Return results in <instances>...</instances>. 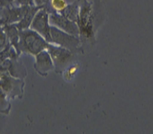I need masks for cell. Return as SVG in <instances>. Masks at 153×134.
Listing matches in <instances>:
<instances>
[{"instance_id":"1","label":"cell","mask_w":153,"mask_h":134,"mask_svg":"<svg viewBox=\"0 0 153 134\" xmlns=\"http://www.w3.org/2000/svg\"><path fill=\"white\" fill-rule=\"evenodd\" d=\"M48 45L49 42L40 34L31 28H28L20 31L19 42L16 51L18 54L26 53L35 56L43 50H48Z\"/></svg>"},{"instance_id":"2","label":"cell","mask_w":153,"mask_h":134,"mask_svg":"<svg viewBox=\"0 0 153 134\" xmlns=\"http://www.w3.org/2000/svg\"><path fill=\"white\" fill-rule=\"evenodd\" d=\"M94 14L91 4L87 0H79V12L76 25L79 35L85 39L91 40L94 37Z\"/></svg>"},{"instance_id":"3","label":"cell","mask_w":153,"mask_h":134,"mask_svg":"<svg viewBox=\"0 0 153 134\" xmlns=\"http://www.w3.org/2000/svg\"><path fill=\"white\" fill-rule=\"evenodd\" d=\"M51 44H55L75 53L79 49L80 39L76 36L71 35L59 28L51 25L50 29V42Z\"/></svg>"},{"instance_id":"4","label":"cell","mask_w":153,"mask_h":134,"mask_svg":"<svg viewBox=\"0 0 153 134\" xmlns=\"http://www.w3.org/2000/svg\"><path fill=\"white\" fill-rule=\"evenodd\" d=\"M48 51L53 59V65L57 71H62L75 58L73 52L59 46H54L51 43H49Z\"/></svg>"},{"instance_id":"5","label":"cell","mask_w":153,"mask_h":134,"mask_svg":"<svg viewBox=\"0 0 153 134\" xmlns=\"http://www.w3.org/2000/svg\"><path fill=\"white\" fill-rule=\"evenodd\" d=\"M30 28L40 34L48 42H50L51 24L49 21V12L46 9H40L37 11L30 25Z\"/></svg>"},{"instance_id":"6","label":"cell","mask_w":153,"mask_h":134,"mask_svg":"<svg viewBox=\"0 0 153 134\" xmlns=\"http://www.w3.org/2000/svg\"><path fill=\"white\" fill-rule=\"evenodd\" d=\"M28 8V6L11 5L2 9L0 11V27L18 22L25 15Z\"/></svg>"},{"instance_id":"7","label":"cell","mask_w":153,"mask_h":134,"mask_svg":"<svg viewBox=\"0 0 153 134\" xmlns=\"http://www.w3.org/2000/svg\"><path fill=\"white\" fill-rule=\"evenodd\" d=\"M0 84L7 96L13 98L15 96L21 97L22 96L23 82L8 75V73H3L0 75Z\"/></svg>"},{"instance_id":"8","label":"cell","mask_w":153,"mask_h":134,"mask_svg":"<svg viewBox=\"0 0 153 134\" xmlns=\"http://www.w3.org/2000/svg\"><path fill=\"white\" fill-rule=\"evenodd\" d=\"M49 21L52 26H54L66 33L76 36L79 35V29L76 22L71 21L60 13H57V12L50 13Z\"/></svg>"},{"instance_id":"9","label":"cell","mask_w":153,"mask_h":134,"mask_svg":"<svg viewBox=\"0 0 153 134\" xmlns=\"http://www.w3.org/2000/svg\"><path fill=\"white\" fill-rule=\"evenodd\" d=\"M53 67L54 65L53 59L48 50H43L37 55H35V68L39 74L46 76Z\"/></svg>"},{"instance_id":"10","label":"cell","mask_w":153,"mask_h":134,"mask_svg":"<svg viewBox=\"0 0 153 134\" xmlns=\"http://www.w3.org/2000/svg\"><path fill=\"white\" fill-rule=\"evenodd\" d=\"M42 9L41 7H38V6H28V10L26 11L25 15L23 16V17L22 18L20 21L16 24V28H18L20 31L21 30H24V29H28V28H30V25L32 23V21L35 17V14L37 13V11Z\"/></svg>"},{"instance_id":"11","label":"cell","mask_w":153,"mask_h":134,"mask_svg":"<svg viewBox=\"0 0 153 134\" xmlns=\"http://www.w3.org/2000/svg\"><path fill=\"white\" fill-rule=\"evenodd\" d=\"M3 28L7 36L9 42L10 43V45L14 47L15 49H16L18 42H19L20 30L16 28L15 23L4 25V26H3Z\"/></svg>"},{"instance_id":"12","label":"cell","mask_w":153,"mask_h":134,"mask_svg":"<svg viewBox=\"0 0 153 134\" xmlns=\"http://www.w3.org/2000/svg\"><path fill=\"white\" fill-rule=\"evenodd\" d=\"M78 12H79V0L75 1L73 4H68L67 7L64 10L62 13L63 16H65L66 18H68L71 21H74L76 23V20L78 17Z\"/></svg>"},{"instance_id":"13","label":"cell","mask_w":153,"mask_h":134,"mask_svg":"<svg viewBox=\"0 0 153 134\" xmlns=\"http://www.w3.org/2000/svg\"><path fill=\"white\" fill-rule=\"evenodd\" d=\"M68 4L65 0H50L49 2V14L52 12L62 13L64 10L67 7Z\"/></svg>"},{"instance_id":"14","label":"cell","mask_w":153,"mask_h":134,"mask_svg":"<svg viewBox=\"0 0 153 134\" xmlns=\"http://www.w3.org/2000/svg\"><path fill=\"white\" fill-rule=\"evenodd\" d=\"M78 69H79V64L71 65L64 72V78H65V79L67 80V81H71L73 78V77L76 75V71H78Z\"/></svg>"},{"instance_id":"15","label":"cell","mask_w":153,"mask_h":134,"mask_svg":"<svg viewBox=\"0 0 153 134\" xmlns=\"http://www.w3.org/2000/svg\"><path fill=\"white\" fill-rule=\"evenodd\" d=\"M9 42V40H8V37L4 30L3 27L0 28V52L3 51L6 47V46L8 45Z\"/></svg>"},{"instance_id":"16","label":"cell","mask_w":153,"mask_h":134,"mask_svg":"<svg viewBox=\"0 0 153 134\" xmlns=\"http://www.w3.org/2000/svg\"><path fill=\"white\" fill-rule=\"evenodd\" d=\"M13 4L16 6H34V0H14Z\"/></svg>"},{"instance_id":"17","label":"cell","mask_w":153,"mask_h":134,"mask_svg":"<svg viewBox=\"0 0 153 134\" xmlns=\"http://www.w3.org/2000/svg\"><path fill=\"white\" fill-rule=\"evenodd\" d=\"M6 93L3 90V88L1 87L0 84V107L3 109L4 107H5L7 105V100H6Z\"/></svg>"},{"instance_id":"18","label":"cell","mask_w":153,"mask_h":134,"mask_svg":"<svg viewBox=\"0 0 153 134\" xmlns=\"http://www.w3.org/2000/svg\"><path fill=\"white\" fill-rule=\"evenodd\" d=\"M35 6L41 7L42 9H46L48 11L49 2L50 0H34Z\"/></svg>"},{"instance_id":"19","label":"cell","mask_w":153,"mask_h":134,"mask_svg":"<svg viewBox=\"0 0 153 134\" xmlns=\"http://www.w3.org/2000/svg\"><path fill=\"white\" fill-rule=\"evenodd\" d=\"M13 3H14V0H0V9L14 5Z\"/></svg>"},{"instance_id":"20","label":"cell","mask_w":153,"mask_h":134,"mask_svg":"<svg viewBox=\"0 0 153 134\" xmlns=\"http://www.w3.org/2000/svg\"><path fill=\"white\" fill-rule=\"evenodd\" d=\"M0 28H1V27H0Z\"/></svg>"}]
</instances>
